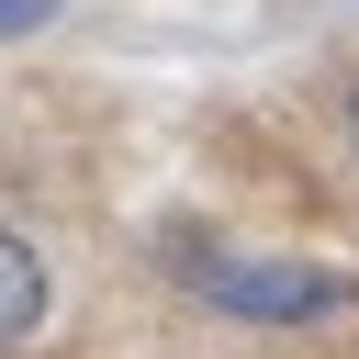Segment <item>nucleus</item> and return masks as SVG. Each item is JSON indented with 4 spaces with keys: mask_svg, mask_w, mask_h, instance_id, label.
Returning a JSON list of instances; mask_svg holds the SVG:
<instances>
[{
    "mask_svg": "<svg viewBox=\"0 0 359 359\" xmlns=\"http://www.w3.org/2000/svg\"><path fill=\"white\" fill-rule=\"evenodd\" d=\"M180 280L213 303V314H247V325H314L337 314L359 280L348 269H303V258H247V247H180Z\"/></svg>",
    "mask_w": 359,
    "mask_h": 359,
    "instance_id": "1",
    "label": "nucleus"
},
{
    "mask_svg": "<svg viewBox=\"0 0 359 359\" xmlns=\"http://www.w3.org/2000/svg\"><path fill=\"white\" fill-rule=\"evenodd\" d=\"M34 22H56V0H0V34H34Z\"/></svg>",
    "mask_w": 359,
    "mask_h": 359,
    "instance_id": "3",
    "label": "nucleus"
},
{
    "mask_svg": "<svg viewBox=\"0 0 359 359\" xmlns=\"http://www.w3.org/2000/svg\"><path fill=\"white\" fill-rule=\"evenodd\" d=\"M45 258L22 247V236H0V337H22V325H45Z\"/></svg>",
    "mask_w": 359,
    "mask_h": 359,
    "instance_id": "2",
    "label": "nucleus"
}]
</instances>
